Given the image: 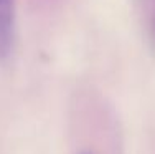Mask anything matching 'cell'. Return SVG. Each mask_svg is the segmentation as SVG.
I'll return each mask as SVG.
<instances>
[{
  "mask_svg": "<svg viewBox=\"0 0 155 154\" xmlns=\"http://www.w3.org/2000/svg\"><path fill=\"white\" fill-rule=\"evenodd\" d=\"M15 38V2L0 0V60L10 55Z\"/></svg>",
  "mask_w": 155,
  "mask_h": 154,
  "instance_id": "1",
  "label": "cell"
}]
</instances>
